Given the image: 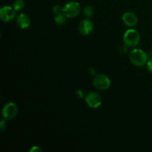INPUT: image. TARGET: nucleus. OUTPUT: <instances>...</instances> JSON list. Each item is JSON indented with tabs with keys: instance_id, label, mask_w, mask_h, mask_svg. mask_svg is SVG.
<instances>
[{
	"instance_id": "obj_1",
	"label": "nucleus",
	"mask_w": 152,
	"mask_h": 152,
	"mask_svg": "<svg viewBox=\"0 0 152 152\" xmlns=\"http://www.w3.org/2000/svg\"><path fill=\"white\" fill-rule=\"evenodd\" d=\"M129 59L136 66H143L148 61V56L141 49H134L129 54Z\"/></svg>"
},
{
	"instance_id": "obj_2",
	"label": "nucleus",
	"mask_w": 152,
	"mask_h": 152,
	"mask_svg": "<svg viewBox=\"0 0 152 152\" xmlns=\"http://www.w3.org/2000/svg\"><path fill=\"white\" fill-rule=\"evenodd\" d=\"M140 40V37L137 31L129 29L123 35V42L127 47L133 48L137 45Z\"/></svg>"
},
{
	"instance_id": "obj_3",
	"label": "nucleus",
	"mask_w": 152,
	"mask_h": 152,
	"mask_svg": "<svg viewBox=\"0 0 152 152\" xmlns=\"http://www.w3.org/2000/svg\"><path fill=\"white\" fill-rule=\"evenodd\" d=\"M93 85L98 90H106L111 86V80L105 74H97L94 78Z\"/></svg>"
},
{
	"instance_id": "obj_4",
	"label": "nucleus",
	"mask_w": 152,
	"mask_h": 152,
	"mask_svg": "<svg viewBox=\"0 0 152 152\" xmlns=\"http://www.w3.org/2000/svg\"><path fill=\"white\" fill-rule=\"evenodd\" d=\"M81 11V6L77 1H70L64 7V13L68 18H74L78 16Z\"/></svg>"
},
{
	"instance_id": "obj_5",
	"label": "nucleus",
	"mask_w": 152,
	"mask_h": 152,
	"mask_svg": "<svg viewBox=\"0 0 152 152\" xmlns=\"http://www.w3.org/2000/svg\"><path fill=\"white\" fill-rule=\"evenodd\" d=\"M18 114V107L14 102H7L4 105L1 111L2 117L5 120H12Z\"/></svg>"
},
{
	"instance_id": "obj_6",
	"label": "nucleus",
	"mask_w": 152,
	"mask_h": 152,
	"mask_svg": "<svg viewBox=\"0 0 152 152\" xmlns=\"http://www.w3.org/2000/svg\"><path fill=\"white\" fill-rule=\"evenodd\" d=\"M16 10L13 7L10 6H3L0 9V19L4 22H11L16 17Z\"/></svg>"
},
{
	"instance_id": "obj_7",
	"label": "nucleus",
	"mask_w": 152,
	"mask_h": 152,
	"mask_svg": "<svg viewBox=\"0 0 152 152\" xmlns=\"http://www.w3.org/2000/svg\"><path fill=\"white\" fill-rule=\"evenodd\" d=\"M86 102L89 107L96 108L99 107L102 103V97L100 95L95 92H91L86 96Z\"/></svg>"
},
{
	"instance_id": "obj_8",
	"label": "nucleus",
	"mask_w": 152,
	"mask_h": 152,
	"mask_svg": "<svg viewBox=\"0 0 152 152\" xmlns=\"http://www.w3.org/2000/svg\"><path fill=\"white\" fill-rule=\"evenodd\" d=\"M94 30V23L88 19L82 20L79 24V31L83 35H89Z\"/></svg>"
},
{
	"instance_id": "obj_9",
	"label": "nucleus",
	"mask_w": 152,
	"mask_h": 152,
	"mask_svg": "<svg viewBox=\"0 0 152 152\" xmlns=\"http://www.w3.org/2000/svg\"><path fill=\"white\" fill-rule=\"evenodd\" d=\"M122 20L125 25L131 27V28L137 25L138 22L137 16L132 12H126V13H123V16H122Z\"/></svg>"
},
{
	"instance_id": "obj_10",
	"label": "nucleus",
	"mask_w": 152,
	"mask_h": 152,
	"mask_svg": "<svg viewBox=\"0 0 152 152\" xmlns=\"http://www.w3.org/2000/svg\"><path fill=\"white\" fill-rule=\"evenodd\" d=\"M16 24L21 29H27L31 25V19L26 13H20L16 17Z\"/></svg>"
},
{
	"instance_id": "obj_11",
	"label": "nucleus",
	"mask_w": 152,
	"mask_h": 152,
	"mask_svg": "<svg viewBox=\"0 0 152 152\" xmlns=\"http://www.w3.org/2000/svg\"><path fill=\"white\" fill-rule=\"evenodd\" d=\"M68 16L65 14V13H61V14L56 15V16L54 17L55 22H56L57 25H62L66 23L67 19H68Z\"/></svg>"
},
{
	"instance_id": "obj_12",
	"label": "nucleus",
	"mask_w": 152,
	"mask_h": 152,
	"mask_svg": "<svg viewBox=\"0 0 152 152\" xmlns=\"http://www.w3.org/2000/svg\"><path fill=\"white\" fill-rule=\"evenodd\" d=\"M25 3L24 0H15L13 2V8L16 10V11H19V10H22L25 7Z\"/></svg>"
},
{
	"instance_id": "obj_13",
	"label": "nucleus",
	"mask_w": 152,
	"mask_h": 152,
	"mask_svg": "<svg viewBox=\"0 0 152 152\" xmlns=\"http://www.w3.org/2000/svg\"><path fill=\"white\" fill-rule=\"evenodd\" d=\"M83 13H84V15L87 18H91L93 16L94 13V9L92 6L91 5H87L84 8V10H83Z\"/></svg>"
},
{
	"instance_id": "obj_14",
	"label": "nucleus",
	"mask_w": 152,
	"mask_h": 152,
	"mask_svg": "<svg viewBox=\"0 0 152 152\" xmlns=\"http://www.w3.org/2000/svg\"><path fill=\"white\" fill-rule=\"evenodd\" d=\"M53 13L55 15H59L61 13H64V7H62L59 5H55L53 7Z\"/></svg>"
},
{
	"instance_id": "obj_15",
	"label": "nucleus",
	"mask_w": 152,
	"mask_h": 152,
	"mask_svg": "<svg viewBox=\"0 0 152 152\" xmlns=\"http://www.w3.org/2000/svg\"><path fill=\"white\" fill-rule=\"evenodd\" d=\"M31 152H39V151H42V149L40 148L39 146H33L31 149L29 150Z\"/></svg>"
},
{
	"instance_id": "obj_16",
	"label": "nucleus",
	"mask_w": 152,
	"mask_h": 152,
	"mask_svg": "<svg viewBox=\"0 0 152 152\" xmlns=\"http://www.w3.org/2000/svg\"><path fill=\"white\" fill-rule=\"evenodd\" d=\"M146 65H147V68H148V71H149L151 73H152V59H150L147 62Z\"/></svg>"
},
{
	"instance_id": "obj_17",
	"label": "nucleus",
	"mask_w": 152,
	"mask_h": 152,
	"mask_svg": "<svg viewBox=\"0 0 152 152\" xmlns=\"http://www.w3.org/2000/svg\"><path fill=\"white\" fill-rule=\"evenodd\" d=\"M5 129H6V123L4 120H2V121L0 123V131L2 132L5 130Z\"/></svg>"
},
{
	"instance_id": "obj_18",
	"label": "nucleus",
	"mask_w": 152,
	"mask_h": 152,
	"mask_svg": "<svg viewBox=\"0 0 152 152\" xmlns=\"http://www.w3.org/2000/svg\"><path fill=\"white\" fill-rule=\"evenodd\" d=\"M148 58H149V59H152V51L150 52V53L148 54Z\"/></svg>"
}]
</instances>
